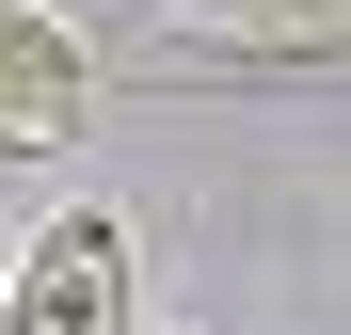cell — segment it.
I'll list each match as a JSON object with an SVG mask.
<instances>
[{
  "instance_id": "obj_2",
  "label": "cell",
  "mask_w": 351,
  "mask_h": 335,
  "mask_svg": "<svg viewBox=\"0 0 351 335\" xmlns=\"http://www.w3.org/2000/svg\"><path fill=\"white\" fill-rule=\"evenodd\" d=\"M80 96H96V48L48 16V0H0V160L80 144Z\"/></svg>"
},
{
  "instance_id": "obj_3",
  "label": "cell",
  "mask_w": 351,
  "mask_h": 335,
  "mask_svg": "<svg viewBox=\"0 0 351 335\" xmlns=\"http://www.w3.org/2000/svg\"><path fill=\"white\" fill-rule=\"evenodd\" d=\"M192 16V48H223V64H335L351 48V0H176Z\"/></svg>"
},
{
  "instance_id": "obj_4",
  "label": "cell",
  "mask_w": 351,
  "mask_h": 335,
  "mask_svg": "<svg viewBox=\"0 0 351 335\" xmlns=\"http://www.w3.org/2000/svg\"><path fill=\"white\" fill-rule=\"evenodd\" d=\"M0 271H16V240H0Z\"/></svg>"
},
{
  "instance_id": "obj_1",
  "label": "cell",
  "mask_w": 351,
  "mask_h": 335,
  "mask_svg": "<svg viewBox=\"0 0 351 335\" xmlns=\"http://www.w3.org/2000/svg\"><path fill=\"white\" fill-rule=\"evenodd\" d=\"M128 271H144L128 223H112V208H64L16 271H0V335H128Z\"/></svg>"
}]
</instances>
